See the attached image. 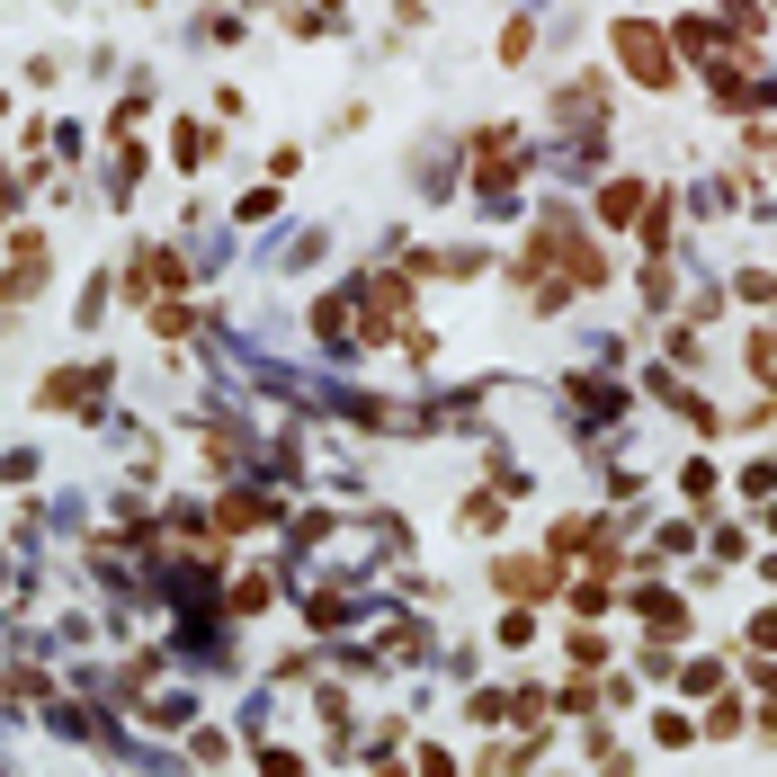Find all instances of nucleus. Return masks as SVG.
<instances>
[{
	"mask_svg": "<svg viewBox=\"0 0 777 777\" xmlns=\"http://www.w3.org/2000/svg\"><path fill=\"white\" fill-rule=\"evenodd\" d=\"M617 54L634 63V72H643V81H671V54L653 45V27H617Z\"/></svg>",
	"mask_w": 777,
	"mask_h": 777,
	"instance_id": "obj_1",
	"label": "nucleus"
}]
</instances>
